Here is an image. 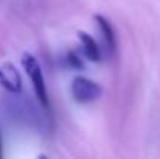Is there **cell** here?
Instances as JSON below:
<instances>
[{"mask_svg": "<svg viewBox=\"0 0 160 159\" xmlns=\"http://www.w3.org/2000/svg\"><path fill=\"white\" fill-rule=\"evenodd\" d=\"M22 66L27 72V75L31 80L33 89L36 92V97L39 98L41 105L44 106L45 109L50 108V102H48V94H47V86H45V80H44V73L41 69L39 61L30 55V53H23L22 55Z\"/></svg>", "mask_w": 160, "mask_h": 159, "instance_id": "cell-1", "label": "cell"}, {"mask_svg": "<svg viewBox=\"0 0 160 159\" xmlns=\"http://www.w3.org/2000/svg\"><path fill=\"white\" fill-rule=\"evenodd\" d=\"M101 92V86L86 77H75L72 81V97L78 103L95 102L97 98H100Z\"/></svg>", "mask_w": 160, "mask_h": 159, "instance_id": "cell-2", "label": "cell"}, {"mask_svg": "<svg viewBox=\"0 0 160 159\" xmlns=\"http://www.w3.org/2000/svg\"><path fill=\"white\" fill-rule=\"evenodd\" d=\"M0 86L11 94H19L22 91L20 73L11 62H5L0 66Z\"/></svg>", "mask_w": 160, "mask_h": 159, "instance_id": "cell-3", "label": "cell"}, {"mask_svg": "<svg viewBox=\"0 0 160 159\" xmlns=\"http://www.w3.org/2000/svg\"><path fill=\"white\" fill-rule=\"evenodd\" d=\"M78 36H79L81 44H82L84 55H86L90 61H93V62L100 61V49H98L97 41H95L90 34H87V33H84V31H79Z\"/></svg>", "mask_w": 160, "mask_h": 159, "instance_id": "cell-4", "label": "cell"}, {"mask_svg": "<svg viewBox=\"0 0 160 159\" xmlns=\"http://www.w3.org/2000/svg\"><path fill=\"white\" fill-rule=\"evenodd\" d=\"M95 20H97V24H98V27L101 28V31H103V36H104V41H106L107 44V49L110 50V52H115V47H117V42H115V33H113V28H112V25L109 24V20L104 19L103 16H95Z\"/></svg>", "mask_w": 160, "mask_h": 159, "instance_id": "cell-5", "label": "cell"}, {"mask_svg": "<svg viewBox=\"0 0 160 159\" xmlns=\"http://www.w3.org/2000/svg\"><path fill=\"white\" fill-rule=\"evenodd\" d=\"M68 64L72 67H75V69H82V61L79 59V56L75 52L68 53Z\"/></svg>", "mask_w": 160, "mask_h": 159, "instance_id": "cell-6", "label": "cell"}, {"mask_svg": "<svg viewBox=\"0 0 160 159\" xmlns=\"http://www.w3.org/2000/svg\"><path fill=\"white\" fill-rule=\"evenodd\" d=\"M0 158H2V140H0Z\"/></svg>", "mask_w": 160, "mask_h": 159, "instance_id": "cell-7", "label": "cell"}]
</instances>
